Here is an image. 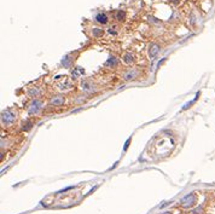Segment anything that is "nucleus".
<instances>
[{
  "mask_svg": "<svg viewBox=\"0 0 215 214\" xmlns=\"http://www.w3.org/2000/svg\"><path fill=\"white\" fill-rule=\"evenodd\" d=\"M96 21L99 22V23H102V24H105V23L108 22V17H106L105 13H98V15L96 16Z\"/></svg>",
  "mask_w": 215,
  "mask_h": 214,
  "instance_id": "nucleus-1",
  "label": "nucleus"
},
{
  "mask_svg": "<svg viewBox=\"0 0 215 214\" xmlns=\"http://www.w3.org/2000/svg\"><path fill=\"white\" fill-rule=\"evenodd\" d=\"M193 201H195V196H193V195H190V196H186L185 198L182 200V203L186 204V202H189V204H192Z\"/></svg>",
  "mask_w": 215,
  "mask_h": 214,
  "instance_id": "nucleus-2",
  "label": "nucleus"
},
{
  "mask_svg": "<svg viewBox=\"0 0 215 214\" xmlns=\"http://www.w3.org/2000/svg\"><path fill=\"white\" fill-rule=\"evenodd\" d=\"M3 119H4V121H7V122H10V121H12V120H13L12 115H11L9 111H6V113H4V114H3Z\"/></svg>",
  "mask_w": 215,
  "mask_h": 214,
  "instance_id": "nucleus-3",
  "label": "nucleus"
},
{
  "mask_svg": "<svg viewBox=\"0 0 215 214\" xmlns=\"http://www.w3.org/2000/svg\"><path fill=\"white\" fill-rule=\"evenodd\" d=\"M125 16H126V13L123 12V11H117L116 12V15H115V17H116V19H118V21H121V19H123L125 18Z\"/></svg>",
  "mask_w": 215,
  "mask_h": 214,
  "instance_id": "nucleus-4",
  "label": "nucleus"
},
{
  "mask_svg": "<svg viewBox=\"0 0 215 214\" xmlns=\"http://www.w3.org/2000/svg\"><path fill=\"white\" fill-rule=\"evenodd\" d=\"M157 51H158V47H157L156 45H153L152 48H151V51H150V56H151V57H152V56H155V54L157 53Z\"/></svg>",
  "mask_w": 215,
  "mask_h": 214,
  "instance_id": "nucleus-5",
  "label": "nucleus"
},
{
  "mask_svg": "<svg viewBox=\"0 0 215 214\" xmlns=\"http://www.w3.org/2000/svg\"><path fill=\"white\" fill-rule=\"evenodd\" d=\"M93 34H94L96 37H100V35L103 34V30H102V29H98V28H94V29H93Z\"/></svg>",
  "mask_w": 215,
  "mask_h": 214,
  "instance_id": "nucleus-6",
  "label": "nucleus"
},
{
  "mask_svg": "<svg viewBox=\"0 0 215 214\" xmlns=\"http://www.w3.org/2000/svg\"><path fill=\"white\" fill-rule=\"evenodd\" d=\"M63 101H62V98H59V99H56V101H52V104H60Z\"/></svg>",
  "mask_w": 215,
  "mask_h": 214,
  "instance_id": "nucleus-7",
  "label": "nucleus"
}]
</instances>
